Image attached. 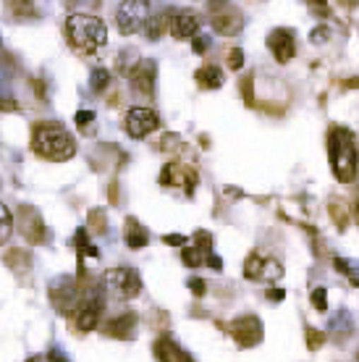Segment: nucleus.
Segmentation results:
<instances>
[{"label": "nucleus", "instance_id": "obj_1", "mask_svg": "<svg viewBox=\"0 0 359 362\" xmlns=\"http://www.w3.org/2000/svg\"><path fill=\"white\" fill-rule=\"evenodd\" d=\"M32 153L53 163H63L76 155V142L66 127L55 121H40L32 127Z\"/></svg>", "mask_w": 359, "mask_h": 362}, {"label": "nucleus", "instance_id": "obj_2", "mask_svg": "<svg viewBox=\"0 0 359 362\" xmlns=\"http://www.w3.org/2000/svg\"><path fill=\"white\" fill-rule=\"evenodd\" d=\"M328 155H331L333 176L341 184H351L359 171V150L357 136L346 127H331L328 132Z\"/></svg>", "mask_w": 359, "mask_h": 362}, {"label": "nucleus", "instance_id": "obj_3", "mask_svg": "<svg viewBox=\"0 0 359 362\" xmlns=\"http://www.w3.org/2000/svg\"><path fill=\"white\" fill-rule=\"evenodd\" d=\"M66 37L76 53L95 55L108 42V27L95 13H71L66 18Z\"/></svg>", "mask_w": 359, "mask_h": 362}, {"label": "nucleus", "instance_id": "obj_4", "mask_svg": "<svg viewBox=\"0 0 359 362\" xmlns=\"http://www.w3.org/2000/svg\"><path fill=\"white\" fill-rule=\"evenodd\" d=\"M102 286L113 299H134L142 291V276L134 268H110L102 276Z\"/></svg>", "mask_w": 359, "mask_h": 362}, {"label": "nucleus", "instance_id": "obj_5", "mask_svg": "<svg viewBox=\"0 0 359 362\" xmlns=\"http://www.w3.org/2000/svg\"><path fill=\"white\" fill-rule=\"evenodd\" d=\"M81 299H84V289H81L79 281L69 279V276H63L58 279L50 286V302H53V308L61 313V315H69L71 317L76 310H79Z\"/></svg>", "mask_w": 359, "mask_h": 362}, {"label": "nucleus", "instance_id": "obj_6", "mask_svg": "<svg viewBox=\"0 0 359 362\" xmlns=\"http://www.w3.org/2000/svg\"><path fill=\"white\" fill-rule=\"evenodd\" d=\"M102 310H105V305H102V291H100V286L84 289V299H81L79 310L71 315L76 331H81V334L95 331V328L100 326V315H102Z\"/></svg>", "mask_w": 359, "mask_h": 362}, {"label": "nucleus", "instance_id": "obj_7", "mask_svg": "<svg viewBox=\"0 0 359 362\" xmlns=\"http://www.w3.org/2000/svg\"><path fill=\"white\" fill-rule=\"evenodd\" d=\"M150 16L147 11V0H124L116 8V24L121 35H134L144 29V21Z\"/></svg>", "mask_w": 359, "mask_h": 362}, {"label": "nucleus", "instance_id": "obj_8", "mask_svg": "<svg viewBox=\"0 0 359 362\" xmlns=\"http://www.w3.org/2000/svg\"><path fill=\"white\" fill-rule=\"evenodd\" d=\"M126 134L131 136V139H144L147 134H153L155 129L160 127V116L155 113L153 108H142V105H136L126 113Z\"/></svg>", "mask_w": 359, "mask_h": 362}, {"label": "nucleus", "instance_id": "obj_9", "mask_svg": "<svg viewBox=\"0 0 359 362\" xmlns=\"http://www.w3.org/2000/svg\"><path fill=\"white\" fill-rule=\"evenodd\" d=\"M197 171H194V165H187V163H179V160H173V163H165L160 171V184L163 187H176V189H187V194L194 192L197 187Z\"/></svg>", "mask_w": 359, "mask_h": 362}, {"label": "nucleus", "instance_id": "obj_10", "mask_svg": "<svg viewBox=\"0 0 359 362\" xmlns=\"http://www.w3.org/2000/svg\"><path fill=\"white\" fill-rule=\"evenodd\" d=\"M231 336H234V341L242 349H249V346H257L262 341V336H265V328H262V320L257 315H242L236 317L234 323H231Z\"/></svg>", "mask_w": 359, "mask_h": 362}, {"label": "nucleus", "instance_id": "obj_11", "mask_svg": "<svg viewBox=\"0 0 359 362\" xmlns=\"http://www.w3.org/2000/svg\"><path fill=\"white\" fill-rule=\"evenodd\" d=\"M16 221H18V231L27 236V242H32V245H45L47 228H45L42 218H40V213H37L35 208L24 205V208L18 210Z\"/></svg>", "mask_w": 359, "mask_h": 362}, {"label": "nucleus", "instance_id": "obj_12", "mask_svg": "<svg viewBox=\"0 0 359 362\" xmlns=\"http://www.w3.org/2000/svg\"><path fill=\"white\" fill-rule=\"evenodd\" d=\"M268 47L273 58L278 61V64H288L294 55H297V40H294V32L291 29H273L268 35Z\"/></svg>", "mask_w": 359, "mask_h": 362}, {"label": "nucleus", "instance_id": "obj_13", "mask_svg": "<svg viewBox=\"0 0 359 362\" xmlns=\"http://www.w3.org/2000/svg\"><path fill=\"white\" fill-rule=\"evenodd\" d=\"M129 82H131V90L136 95H144V98H153L155 92V61H136L134 69L129 71Z\"/></svg>", "mask_w": 359, "mask_h": 362}, {"label": "nucleus", "instance_id": "obj_14", "mask_svg": "<svg viewBox=\"0 0 359 362\" xmlns=\"http://www.w3.org/2000/svg\"><path fill=\"white\" fill-rule=\"evenodd\" d=\"M210 24H213V29H216L218 35L223 37H234L239 35L244 29V16L239 13V11H220V13H213V18H210Z\"/></svg>", "mask_w": 359, "mask_h": 362}, {"label": "nucleus", "instance_id": "obj_15", "mask_svg": "<svg viewBox=\"0 0 359 362\" xmlns=\"http://www.w3.org/2000/svg\"><path fill=\"white\" fill-rule=\"evenodd\" d=\"M199 32V16L194 11H179L171 21V35L176 40H194Z\"/></svg>", "mask_w": 359, "mask_h": 362}, {"label": "nucleus", "instance_id": "obj_16", "mask_svg": "<svg viewBox=\"0 0 359 362\" xmlns=\"http://www.w3.org/2000/svg\"><path fill=\"white\" fill-rule=\"evenodd\" d=\"M136 323H139V317L134 313H124V315L105 323V334L113 336V339H121V341H129L136 336Z\"/></svg>", "mask_w": 359, "mask_h": 362}, {"label": "nucleus", "instance_id": "obj_17", "mask_svg": "<svg viewBox=\"0 0 359 362\" xmlns=\"http://www.w3.org/2000/svg\"><path fill=\"white\" fill-rule=\"evenodd\" d=\"M155 357L160 362H194L189 357V352H184L173 339L168 336H160L158 341H155Z\"/></svg>", "mask_w": 359, "mask_h": 362}, {"label": "nucleus", "instance_id": "obj_18", "mask_svg": "<svg viewBox=\"0 0 359 362\" xmlns=\"http://www.w3.org/2000/svg\"><path fill=\"white\" fill-rule=\"evenodd\" d=\"M124 242L129 250H142V247H147V242H150V234H147V228H144L136 218H126Z\"/></svg>", "mask_w": 359, "mask_h": 362}, {"label": "nucleus", "instance_id": "obj_19", "mask_svg": "<svg viewBox=\"0 0 359 362\" xmlns=\"http://www.w3.org/2000/svg\"><path fill=\"white\" fill-rule=\"evenodd\" d=\"M223 82H225L223 69L216 64H207L197 71V84L202 90H218V87H223Z\"/></svg>", "mask_w": 359, "mask_h": 362}, {"label": "nucleus", "instance_id": "obj_20", "mask_svg": "<svg viewBox=\"0 0 359 362\" xmlns=\"http://www.w3.org/2000/svg\"><path fill=\"white\" fill-rule=\"evenodd\" d=\"M165 29H168V16L165 13H153V16H147V21H144V35H147L150 42H158L165 35Z\"/></svg>", "mask_w": 359, "mask_h": 362}, {"label": "nucleus", "instance_id": "obj_21", "mask_svg": "<svg viewBox=\"0 0 359 362\" xmlns=\"http://www.w3.org/2000/svg\"><path fill=\"white\" fill-rule=\"evenodd\" d=\"M265 260H268V255L257 252V250L247 255V260H244V279L260 281L262 279V268H265Z\"/></svg>", "mask_w": 359, "mask_h": 362}, {"label": "nucleus", "instance_id": "obj_22", "mask_svg": "<svg viewBox=\"0 0 359 362\" xmlns=\"http://www.w3.org/2000/svg\"><path fill=\"white\" fill-rule=\"evenodd\" d=\"M6 263H8L16 273H27L29 268H32V257H29L27 250H8Z\"/></svg>", "mask_w": 359, "mask_h": 362}, {"label": "nucleus", "instance_id": "obj_23", "mask_svg": "<svg viewBox=\"0 0 359 362\" xmlns=\"http://www.w3.org/2000/svg\"><path fill=\"white\" fill-rule=\"evenodd\" d=\"M207 255H210V252H202L199 247L189 245V247H184V250H181V263L187 265V268H199V265H205Z\"/></svg>", "mask_w": 359, "mask_h": 362}, {"label": "nucleus", "instance_id": "obj_24", "mask_svg": "<svg viewBox=\"0 0 359 362\" xmlns=\"http://www.w3.org/2000/svg\"><path fill=\"white\" fill-rule=\"evenodd\" d=\"M73 242H76V250H79V260L87 255V257H100V250L90 242V236H87V228H79L76 236H73Z\"/></svg>", "mask_w": 359, "mask_h": 362}, {"label": "nucleus", "instance_id": "obj_25", "mask_svg": "<svg viewBox=\"0 0 359 362\" xmlns=\"http://www.w3.org/2000/svg\"><path fill=\"white\" fill-rule=\"evenodd\" d=\"M8 8L16 18H35L37 16L35 0H8Z\"/></svg>", "mask_w": 359, "mask_h": 362}, {"label": "nucleus", "instance_id": "obj_26", "mask_svg": "<svg viewBox=\"0 0 359 362\" xmlns=\"http://www.w3.org/2000/svg\"><path fill=\"white\" fill-rule=\"evenodd\" d=\"M328 213H331V218H333V223L341 228H346L349 226V208L343 205V202H339V199H333L331 205H328Z\"/></svg>", "mask_w": 359, "mask_h": 362}, {"label": "nucleus", "instance_id": "obj_27", "mask_svg": "<svg viewBox=\"0 0 359 362\" xmlns=\"http://www.w3.org/2000/svg\"><path fill=\"white\" fill-rule=\"evenodd\" d=\"M333 265H336V271L341 273V276H346V279L354 284V286H359V265L351 263V260H343V257H333Z\"/></svg>", "mask_w": 359, "mask_h": 362}, {"label": "nucleus", "instance_id": "obj_28", "mask_svg": "<svg viewBox=\"0 0 359 362\" xmlns=\"http://www.w3.org/2000/svg\"><path fill=\"white\" fill-rule=\"evenodd\" d=\"M11 231H13V216H11V210L0 202V245L8 242Z\"/></svg>", "mask_w": 359, "mask_h": 362}, {"label": "nucleus", "instance_id": "obj_29", "mask_svg": "<svg viewBox=\"0 0 359 362\" xmlns=\"http://www.w3.org/2000/svg\"><path fill=\"white\" fill-rule=\"evenodd\" d=\"M110 84V71L108 69H95L92 71V90L95 92H105Z\"/></svg>", "mask_w": 359, "mask_h": 362}, {"label": "nucleus", "instance_id": "obj_30", "mask_svg": "<svg viewBox=\"0 0 359 362\" xmlns=\"http://www.w3.org/2000/svg\"><path fill=\"white\" fill-rule=\"evenodd\" d=\"M305 339H307V346H310V349H320V346H323L325 341H328V336H325L323 331L312 328V326L305 328Z\"/></svg>", "mask_w": 359, "mask_h": 362}, {"label": "nucleus", "instance_id": "obj_31", "mask_svg": "<svg viewBox=\"0 0 359 362\" xmlns=\"http://www.w3.org/2000/svg\"><path fill=\"white\" fill-rule=\"evenodd\" d=\"M69 8H73L76 13H84V11H95L100 8V0H63Z\"/></svg>", "mask_w": 359, "mask_h": 362}, {"label": "nucleus", "instance_id": "obj_32", "mask_svg": "<svg viewBox=\"0 0 359 362\" xmlns=\"http://www.w3.org/2000/svg\"><path fill=\"white\" fill-rule=\"evenodd\" d=\"M90 226L95 228V231H100V234H105V231H108V218H105V213H102V210H92V213H90Z\"/></svg>", "mask_w": 359, "mask_h": 362}, {"label": "nucleus", "instance_id": "obj_33", "mask_svg": "<svg viewBox=\"0 0 359 362\" xmlns=\"http://www.w3.org/2000/svg\"><path fill=\"white\" fill-rule=\"evenodd\" d=\"M331 326H333V331H346V334H351V317H349V313H339V315L333 317L331 320Z\"/></svg>", "mask_w": 359, "mask_h": 362}, {"label": "nucleus", "instance_id": "obj_34", "mask_svg": "<svg viewBox=\"0 0 359 362\" xmlns=\"http://www.w3.org/2000/svg\"><path fill=\"white\" fill-rule=\"evenodd\" d=\"M160 150H165V153H176V150H181V136L179 134H163Z\"/></svg>", "mask_w": 359, "mask_h": 362}, {"label": "nucleus", "instance_id": "obj_35", "mask_svg": "<svg viewBox=\"0 0 359 362\" xmlns=\"http://www.w3.org/2000/svg\"><path fill=\"white\" fill-rule=\"evenodd\" d=\"M194 247H199L202 252H213V234L197 231V234H194Z\"/></svg>", "mask_w": 359, "mask_h": 362}, {"label": "nucleus", "instance_id": "obj_36", "mask_svg": "<svg viewBox=\"0 0 359 362\" xmlns=\"http://www.w3.org/2000/svg\"><path fill=\"white\" fill-rule=\"evenodd\" d=\"M242 66H244V50H242V47H234V50H228V69L239 71Z\"/></svg>", "mask_w": 359, "mask_h": 362}, {"label": "nucleus", "instance_id": "obj_37", "mask_svg": "<svg viewBox=\"0 0 359 362\" xmlns=\"http://www.w3.org/2000/svg\"><path fill=\"white\" fill-rule=\"evenodd\" d=\"M312 305H314V310H320V313L328 310V291H325L323 286L312 291Z\"/></svg>", "mask_w": 359, "mask_h": 362}, {"label": "nucleus", "instance_id": "obj_38", "mask_svg": "<svg viewBox=\"0 0 359 362\" xmlns=\"http://www.w3.org/2000/svg\"><path fill=\"white\" fill-rule=\"evenodd\" d=\"M242 95H244V100H247V105H257V103H254V82H252V76L242 79Z\"/></svg>", "mask_w": 359, "mask_h": 362}, {"label": "nucleus", "instance_id": "obj_39", "mask_svg": "<svg viewBox=\"0 0 359 362\" xmlns=\"http://www.w3.org/2000/svg\"><path fill=\"white\" fill-rule=\"evenodd\" d=\"M187 284H189V291H192L194 297H202V294L207 291V284L202 279H189Z\"/></svg>", "mask_w": 359, "mask_h": 362}, {"label": "nucleus", "instance_id": "obj_40", "mask_svg": "<svg viewBox=\"0 0 359 362\" xmlns=\"http://www.w3.org/2000/svg\"><path fill=\"white\" fill-rule=\"evenodd\" d=\"M328 37H331V29H328V27H317V29H312L310 40H312L314 45H320V42H325Z\"/></svg>", "mask_w": 359, "mask_h": 362}, {"label": "nucleus", "instance_id": "obj_41", "mask_svg": "<svg viewBox=\"0 0 359 362\" xmlns=\"http://www.w3.org/2000/svg\"><path fill=\"white\" fill-rule=\"evenodd\" d=\"M92 121H95V113H92V110H79V113H76V127L87 129Z\"/></svg>", "mask_w": 359, "mask_h": 362}, {"label": "nucleus", "instance_id": "obj_42", "mask_svg": "<svg viewBox=\"0 0 359 362\" xmlns=\"http://www.w3.org/2000/svg\"><path fill=\"white\" fill-rule=\"evenodd\" d=\"M192 47H194V53H207V50H210V40H207V37H194V40H192Z\"/></svg>", "mask_w": 359, "mask_h": 362}, {"label": "nucleus", "instance_id": "obj_43", "mask_svg": "<svg viewBox=\"0 0 359 362\" xmlns=\"http://www.w3.org/2000/svg\"><path fill=\"white\" fill-rule=\"evenodd\" d=\"M225 8H228V0H207V11L210 13H220Z\"/></svg>", "mask_w": 359, "mask_h": 362}, {"label": "nucleus", "instance_id": "obj_44", "mask_svg": "<svg viewBox=\"0 0 359 362\" xmlns=\"http://www.w3.org/2000/svg\"><path fill=\"white\" fill-rule=\"evenodd\" d=\"M165 245H173V247H187V236H179V234H168L163 239Z\"/></svg>", "mask_w": 359, "mask_h": 362}, {"label": "nucleus", "instance_id": "obj_45", "mask_svg": "<svg viewBox=\"0 0 359 362\" xmlns=\"http://www.w3.org/2000/svg\"><path fill=\"white\" fill-rule=\"evenodd\" d=\"M205 263L210 265L213 271H220V268H223V263H220V257H218V255H213V252H210V255L205 257Z\"/></svg>", "mask_w": 359, "mask_h": 362}, {"label": "nucleus", "instance_id": "obj_46", "mask_svg": "<svg viewBox=\"0 0 359 362\" xmlns=\"http://www.w3.org/2000/svg\"><path fill=\"white\" fill-rule=\"evenodd\" d=\"M0 110H18V103L16 100H11V98H0Z\"/></svg>", "mask_w": 359, "mask_h": 362}, {"label": "nucleus", "instance_id": "obj_47", "mask_svg": "<svg viewBox=\"0 0 359 362\" xmlns=\"http://www.w3.org/2000/svg\"><path fill=\"white\" fill-rule=\"evenodd\" d=\"M50 362H71V360H69V357H66V354H63V352H58V349H53V352H50Z\"/></svg>", "mask_w": 359, "mask_h": 362}, {"label": "nucleus", "instance_id": "obj_48", "mask_svg": "<svg viewBox=\"0 0 359 362\" xmlns=\"http://www.w3.org/2000/svg\"><path fill=\"white\" fill-rule=\"evenodd\" d=\"M268 297L273 299V302H281V299L286 297V294H283V291H281V289H273V291H268Z\"/></svg>", "mask_w": 359, "mask_h": 362}, {"label": "nucleus", "instance_id": "obj_49", "mask_svg": "<svg viewBox=\"0 0 359 362\" xmlns=\"http://www.w3.org/2000/svg\"><path fill=\"white\" fill-rule=\"evenodd\" d=\"M343 87H346V90H359V76H354V79H346V82H343Z\"/></svg>", "mask_w": 359, "mask_h": 362}, {"label": "nucleus", "instance_id": "obj_50", "mask_svg": "<svg viewBox=\"0 0 359 362\" xmlns=\"http://www.w3.org/2000/svg\"><path fill=\"white\" fill-rule=\"evenodd\" d=\"M307 3H312V6H317V8H320V6H325L328 0H307Z\"/></svg>", "mask_w": 359, "mask_h": 362}, {"label": "nucleus", "instance_id": "obj_51", "mask_svg": "<svg viewBox=\"0 0 359 362\" xmlns=\"http://www.w3.org/2000/svg\"><path fill=\"white\" fill-rule=\"evenodd\" d=\"M354 218H357V223H359V199L354 202Z\"/></svg>", "mask_w": 359, "mask_h": 362}, {"label": "nucleus", "instance_id": "obj_52", "mask_svg": "<svg viewBox=\"0 0 359 362\" xmlns=\"http://www.w3.org/2000/svg\"><path fill=\"white\" fill-rule=\"evenodd\" d=\"M27 362H45L42 357H32V360H27Z\"/></svg>", "mask_w": 359, "mask_h": 362}, {"label": "nucleus", "instance_id": "obj_53", "mask_svg": "<svg viewBox=\"0 0 359 362\" xmlns=\"http://www.w3.org/2000/svg\"><path fill=\"white\" fill-rule=\"evenodd\" d=\"M357 362H359V352H357Z\"/></svg>", "mask_w": 359, "mask_h": 362}]
</instances>
